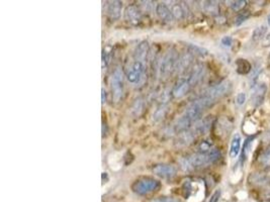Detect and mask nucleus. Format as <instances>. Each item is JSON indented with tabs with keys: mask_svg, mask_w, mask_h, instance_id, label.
<instances>
[{
	"mask_svg": "<svg viewBox=\"0 0 270 202\" xmlns=\"http://www.w3.org/2000/svg\"><path fill=\"white\" fill-rule=\"evenodd\" d=\"M221 158V153L218 149H213L207 153V154H199L196 153L194 155L182 159L180 161L181 168L186 172L193 171V170L201 169L208 167L209 165H213Z\"/></svg>",
	"mask_w": 270,
	"mask_h": 202,
	"instance_id": "f257e3e1",
	"label": "nucleus"
},
{
	"mask_svg": "<svg viewBox=\"0 0 270 202\" xmlns=\"http://www.w3.org/2000/svg\"><path fill=\"white\" fill-rule=\"evenodd\" d=\"M231 87L232 85L229 81H224V82L216 85V86H213L208 88V90H205L197 99L200 103H202L203 107L208 108V107L212 106L214 102H217L218 99L225 96L231 90Z\"/></svg>",
	"mask_w": 270,
	"mask_h": 202,
	"instance_id": "f03ea898",
	"label": "nucleus"
},
{
	"mask_svg": "<svg viewBox=\"0 0 270 202\" xmlns=\"http://www.w3.org/2000/svg\"><path fill=\"white\" fill-rule=\"evenodd\" d=\"M179 56L175 50H170L168 51L165 56L162 58V61L160 63V74L163 77H168L169 75L172 74L173 71L177 70V65L178 61H179Z\"/></svg>",
	"mask_w": 270,
	"mask_h": 202,
	"instance_id": "7ed1b4c3",
	"label": "nucleus"
},
{
	"mask_svg": "<svg viewBox=\"0 0 270 202\" xmlns=\"http://www.w3.org/2000/svg\"><path fill=\"white\" fill-rule=\"evenodd\" d=\"M146 77V68L143 62L135 60L127 70V78L130 83L136 85L142 84Z\"/></svg>",
	"mask_w": 270,
	"mask_h": 202,
	"instance_id": "20e7f679",
	"label": "nucleus"
},
{
	"mask_svg": "<svg viewBox=\"0 0 270 202\" xmlns=\"http://www.w3.org/2000/svg\"><path fill=\"white\" fill-rule=\"evenodd\" d=\"M160 182L155 180L153 178H142L140 180L136 181L132 186V189L135 193L139 195H147L159 189Z\"/></svg>",
	"mask_w": 270,
	"mask_h": 202,
	"instance_id": "39448f33",
	"label": "nucleus"
},
{
	"mask_svg": "<svg viewBox=\"0 0 270 202\" xmlns=\"http://www.w3.org/2000/svg\"><path fill=\"white\" fill-rule=\"evenodd\" d=\"M111 95H112V101L116 103L120 102L123 95V75L122 71L120 68H116V71L113 72L111 81Z\"/></svg>",
	"mask_w": 270,
	"mask_h": 202,
	"instance_id": "423d86ee",
	"label": "nucleus"
},
{
	"mask_svg": "<svg viewBox=\"0 0 270 202\" xmlns=\"http://www.w3.org/2000/svg\"><path fill=\"white\" fill-rule=\"evenodd\" d=\"M153 173L163 179H172L176 176L177 169L175 166L170 164H159L153 167Z\"/></svg>",
	"mask_w": 270,
	"mask_h": 202,
	"instance_id": "0eeeda50",
	"label": "nucleus"
},
{
	"mask_svg": "<svg viewBox=\"0 0 270 202\" xmlns=\"http://www.w3.org/2000/svg\"><path fill=\"white\" fill-rule=\"evenodd\" d=\"M191 87H192V85L190 83L188 77L181 78L178 80L177 83L175 84V86L172 90V94L175 98H181L189 92Z\"/></svg>",
	"mask_w": 270,
	"mask_h": 202,
	"instance_id": "6e6552de",
	"label": "nucleus"
},
{
	"mask_svg": "<svg viewBox=\"0 0 270 202\" xmlns=\"http://www.w3.org/2000/svg\"><path fill=\"white\" fill-rule=\"evenodd\" d=\"M267 87L265 84H259L257 86H254L253 92L251 94V103L255 107L260 106L264 101L265 95H266Z\"/></svg>",
	"mask_w": 270,
	"mask_h": 202,
	"instance_id": "1a4fd4ad",
	"label": "nucleus"
},
{
	"mask_svg": "<svg viewBox=\"0 0 270 202\" xmlns=\"http://www.w3.org/2000/svg\"><path fill=\"white\" fill-rule=\"evenodd\" d=\"M213 124V118L212 116H207L205 118L198 120L197 122L195 123L194 127L192 128V131L195 132L196 136H199V134H203V133H207L210 127Z\"/></svg>",
	"mask_w": 270,
	"mask_h": 202,
	"instance_id": "9d476101",
	"label": "nucleus"
},
{
	"mask_svg": "<svg viewBox=\"0 0 270 202\" xmlns=\"http://www.w3.org/2000/svg\"><path fill=\"white\" fill-rule=\"evenodd\" d=\"M156 13L160 17V19L164 20L165 22H172L174 20V16H173L172 12L170 10L169 6H167L165 3H158L156 5Z\"/></svg>",
	"mask_w": 270,
	"mask_h": 202,
	"instance_id": "9b49d317",
	"label": "nucleus"
},
{
	"mask_svg": "<svg viewBox=\"0 0 270 202\" xmlns=\"http://www.w3.org/2000/svg\"><path fill=\"white\" fill-rule=\"evenodd\" d=\"M126 18L127 21H130L131 23H139L141 21L142 18V13L139 10V8L135 6V5H131V6H127V9H126Z\"/></svg>",
	"mask_w": 270,
	"mask_h": 202,
	"instance_id": "f8f14e48",
	"label": "nucleus"
},
{
	"mask_svg": "<svg viewBox=\"0 0 270 202\" xmlns=\"http://www.w3.org/2000/svg\"><path fill=\"white\" fill-rule=\"evenodd\" d=\"M197 137L195 134V132L192 131V129H188L186 132H183L179 134V137H177L176 143L178 147H185L188 146L189 143H191L194 141V138Z\"/></svg>",
	"mask_w": 270,
	"mask_h": 202,
	"instance_id": "ddd939ff",
	"label": "nucleus"
},
{
	"mask_svg": "<svg viewBox=\"0 0 270 202\" xmlns=\"http://www.w3.org/2000/svg\"><path fill=\"white\" fill-rule=\"evenodd\" d=\"M122 3L121 1H108L107 2V14L111 16V18L112 19H118L121 16V12H122Z\"/></svg>",
	"mask_w": 270,
	"mask_h": 202,
	"instance_id": "4468645a",
	"label": "nucleus"
},
{
	"mask_svg": "<svg viewBox=\"0 0 270 202\" xmlns=\"http://www.w3.org/2000/svg\"><path fill=\"white\" fill-rule=\"evenodd\" d=\"M149 50H150V47H149L148 42H146V40H144V42H141L138 44V47H137L136 52H135L136 60L144 63L146 61V58H147Z\"/></svg>",
	"mask_w": 270,
	"mask_h": 202,
	"instance_id": "2eb2a0df",
	"label": "nucleus"
},
{
	"mask_svg": "<svg viewBox=\"0 0 270 202\" xmlns=\"http://www.w3.org/2000/svg\"><path fill=\"white\" fill-rule=\"evenodd\" d=\"M241 142H242V137L240 133H236L232 138L231 142V148H230V157L231 158H237V156L239 155L241 151Z\"/></svg>",
	"mask_w": 270,
	"mask_h": 202,
	"instance_id": "dca6fc26",
	"label": "nucleus"
},
{
	"mask_svg": "<svg viewBox=\"0 0 270 202\" xmlns=\"http://www.w3.org/2000/svg\"><path fill=\"white\" fill-rule=\"evenodd\" d=\"M202 10L210 15H218L219 12V4L216 1H203L201 4Z\"/></svg>",
	"mask_w": 270,
	"mask_h": 202,
	"instance_id": "f3484780",
	"label": "nucleus"
},
{
	"mask_svg": "<svg viewBox=\"0 0 270 202\" xmlns=\"http://www.w3.org/2000/svg\"><path fill=\"white\" fill-rule=\"evenodd\" d=\"M169 8H170L174 18L176 19H182L186 16V9L184 6L181 5V4H178V3L172 4Z\"/></svg>",
	"mask_w": 270,
	"mask_h": 202,
	"instance_id": "a211bd4d",
	"label": "nucleus"
},
{
	"mask_svg": "<svg viewBox=\"0 0 270 202\" xmlns=\"http://www.w3.org/2000/svg\"><path fill=\"white\" fill-rule=\"evenodd\" d=\"M236 65H237V72L239 74H248L251 71V69H252V66H251L250 63L244 59L237 60Z\"/></svg>",
	"mask_w": 270,
	"mask_h": 202,
	"instance_id": "6ab92c4d",
	"label": "nucleus"
},
{
	"mask_svg": "<svg viewBox=\"0 0 270 202\" xmlns=\"http://www.w3.org/2000/svg\"><path fill=\"white\" fill-rule=\"evenodd\" d=\"M250 181L254 185H264V184L267 183V177L263 173H254L251 175Z\"/></svg>",
	"mask_w": 270,
	"mask_h": 202,
	"instance_id": "aec40b11",
	"label": "nucleus"
},
{
	"mask_svg": "<svg viewBox=\"0 0 270 202\" xmlns=\"http://www.w3.org/2000/svg\"><path fill=\"white\" fill-rule=\"evenodd\" d=\"M266 34H267V26H265V25L259 26V28H255V30L253 31L252 39L254 40V42H258V40L262 39L266 37Z\"/></svg>",
	"mask_w": 270,
	"mask_h": 202,
	"instance_id": "412c9836",
	"label": "nucleus"
},
{
	"mask_svg": "<svg viewBox=\"0 0 270 202\" xmlns=\"http://www.w3.org/2000/svg\"><path fill=\"white\" fill-rule=\"evenodd\" d=\"M213 149V143L210 142V141L205 140L199 142V145L197 146V153H199V154H207V153L210 152Z\"/></svg>",
	"mask_w": 270,
	"mask_h": 202,
	"instance_id": "4be33fe9",
	"label": "nucleus"
},
{
	"mask_svg": "<svg viewBox=\"0 0 270 202\" xmlns=\"http://www.w3.org/2000/svg\"><path fill=\"white\" fill-rule=\"evenodd\" d=\"M259 163L265 166V167H270V147L267 150H265L262 155L259 158Z\"/></svg>",
	"mask_w": 270,
	"mask_h": 202,
	"instance_id": "5701e85b",
	"label": "nucleus"
},
{
	"mask_svg": "<svg viewBox=\"0 0 270 202\" xmlns=\"http://www.w3.org/2000/svg\"><path fill=\"white\" fill-rule=\"evenodd\" d=\"M189 50L192 54H194V55H197V56H200V57H205L208 55V51L204 50L203 48H200L198 46H195V44H189Z\"/></svg>",
	"mask_w": 270,
	"mask_h": 202,
	"instance_id": "b1692460",
	"label": "nucleus"
},
{
	"mask_svg": "<svg viewBox=\"0 0 270 202\" xmlns=\"http://www.w3.org/2000/svg\"><path fill=\"white\" fill-rule=\"evenodd\" d=\"M230 3H231L230 6L233 10L240 11L241 9H243V8L246 6L247 1H244V0H238V1H231Z\"/></svg>",
	"mask_w": 270,
	"mask_h": 202,
	"instance_id": "393cba45",
	"label": "nucleus"
},
{
	"mask_svg": "<svg viewBox=\"0 0 270 202\" xmlns=\"http://www.w3.org/2000/svg\"><path fill=\"white\" fill-rule=\"evenodd\" d=\"M150 202H180V201L176 198H173V197L162 196V197H158V198H154Z\"/></svg>",
	"mask_w": 270,
	"mask_h": 202,
	"instance_id": "a878e982",
	"label": "nucleus"
},
{
	"mask_svg": "<svg viewBox=\"0 0 270 202\" xmlns=\"http://www.w3.org/2000/svg\"><path fill=\"white\" fill-rule=\"evenodd\" d=\"M221 44L222 46L224 48L226 49H230L232 47L233 44V39L231 37H229V35H226V37H223L222 39H221Z\"/></svg>",
	"mask_w": 270,
	"mask_h": 202,
	"instance_id": "bb28decb",
	"label": "nucleus"
},
{
	"mask_svg": "<svg viewBox=\"0 0 270 202\" xmlns=\"http://www.w3.org/2000/svg\"><path fill=\"white\" fill-rule=\"evenodd\" d=\"M167 107L166 106H162L161 108H159L156 110V112H155V114L153 115L154 119H160V118H163V116L165 115V112H166V109Z\"/></svg>",
	"mask_w": 270,
	"mask_h": 202,
	"instance_id": "cd10ccee",
	"label": "nucleus"
},
{
	"mask_svg": "<svg viewBox=\"0 0 270 202\" xmlns=\"http://www.w3.org/2000/svg\"><path fill=\"white\" fill-rule=\"evenodd\" d=\"M111 62V53L107 52L106 50H103L102 53V68L106 67L108 65V63Z\"/></svg>",
	"mask_w": 270,
	"mask_h": 202,
	"instance_id": "c85d7f7f",
	"label": "nucleus"
},
{
	"mask_svg": "<svg viewBox=\"0 0 270 202\" xmlns=\"http://www.w3.org/2000/svg\"><path fill=\"white\" fill-rule=\"evenodd\" d=\"M221 195H222V191L221 189H218L216 190L213 193V195L210 196V198L208 200V202H219V198H221Z\"/></svg>",
	"mask_w": 270,
	"mask_h": 202,
	"instance_id": "c756f323",
	"label": "nucleus"
},
{
	"mask_svg": "<svg viewBox=\"0 0 270 202\" xmlns=\"http://www.w3.org/2000/svg\"><path fill=\"white\" fill-rule=\"evenodd\" d=\"M246 101V94L241 92L236 96V103L238 105H243Z\"/></svg>",
	"mask_w": 270,
	"mask_h": 202,
	"instance_id": "7c9ffc66",
	"label": "nucleus"
},
{
	"mask_svg": "<svg viewBox=\"0 0 270 202\" xmlns=\"http://www.w3.org/2000/svg\"><path fill=\"white\" fill-rule=\"evenodd\" d=\"M249 17V14H240L239 16H237L236 17V19H235V23L237 24V25H239V24H241V23H243L244 21H246V19L248 18Z\"/></svg>",
	"mask_w": 270,
	"mask_h": 202,
	"instance_id": "2f4dec72",
	"label": "nucleus"
},
{
	"mask_svg": "<svg viewBox=\"0 0 270 202\" xmlns=\"http://www.w3.org/2000/svg\"><path fill=\"white\" fill-rule=\"evenodd\" d=\"M263 197L265 199H270V183L267 184L266 188L264 189V192H263Z\"/></svg>",
	"mask_w": 270,
	"mask_h": 202,
	"instance_id": "473e14b6",
	"label": "nucleus"
},
{
	"mask_svg": "<svg viewBox=\"0 0 270 202\" xmlns=\"http://www.w3.org/2000/svg\"><path fill=\"white\" fill-rule=\"evenodd\" d=\"M106 92H105L104 88L102 87L101 89V97H102V104H104L105 102H106V94H105Z\"/></svg>",
	"mask_w": 270,
	"mask_h": 202,
	"instance_id": "72a5a7b5",
	"label": "nucleus"
},
{
	"mask_svg": "<svg viewBox=\"0 0 270 202\" xmlns=\"http://www.w3.org/2000/svg\"><path fill=\"white\" fill-rule=\"evenodd\" d=\"M267 21H268V24L270 25V14L268 15V18H267Z\"/></svg>",
	"mask_w": 270,
	"mask_h": 202,
	"instance_id": "f704fd0d",
	"label": "nucleus"
}]
</instances>
